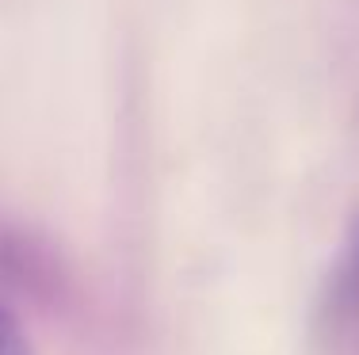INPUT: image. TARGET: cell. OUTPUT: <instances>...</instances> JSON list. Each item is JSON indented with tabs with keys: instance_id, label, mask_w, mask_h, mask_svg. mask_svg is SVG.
Listing matches in <instances>:
<instances>
[{
	"instance_id": "6da1fadb",
	"label": "cell",
	"mask_w": 359,
	"mask_h": 355,
	"mask_svg": "<svg viewBox=\"0 0 359 355\" xmlns=\"http://www.w3.org/2000/svg\"><path fill=\"white\" fill-rule=\"evenodd\" d=\"M0 355H31L27 333L8 306H0Z\"/></svg>"
}]
</instances>
